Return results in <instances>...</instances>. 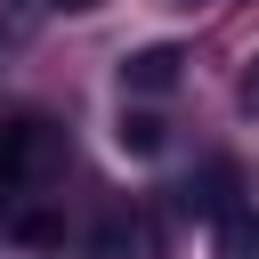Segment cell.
Returning <instances> with one entry per match:
<instances>
[{"label": "cell", "mask_w": 259, "mask_h": 259, "mask_svg": "<svg viewBox=\"0 0 259 259\" xmlns=\"http://www.w3.org/2000/svg\"><path fill=\"white\" fill-rule=\"evenodd\" d=\"M57 162V138H49V121H8L0 130V202H16L40 170Z\"/></svg>", "instance_id": "6da1fadb"}, {"label": "cell", "mask_w": 259, "mask_h": 259, "mask_svg": "<svg viewBox=\"0 0 259 259\" xmlns=\"http://www.w3.org/2000/svg\"><path fill=\"white\" fill-rule=\"evenodd\" d=\"M89 259H162V235L146 210H105L89 235Z\"/></svg>", "instance_id": "7a4b0ae2"}, {"label": "cell", "mask_w": 259, "mask_h": 259, "mask_svg": "<svg viewBox=\"0 0 259 259\" xmlns=\"http://www.w3.org/2000/svg\"><path fill=\"white\" fill-rule=\"evenodd\" d=\"M170 81H178V49H170V40H162V49H138V57L121 65V89H138V97H162Z\"/></svg>", "instance_id": "3957f363"}, {"label": "cell", "mask_w": 259, "mask_h": 259, "mask_svg": "<svg viewBox=\"0 0 259 259\" xmlns=\"http://www.w3.org/2000/svg\"><path fill=\"white\" fill-rule=\"evenodd\" d=\"M121 146H130V154H154V146H162V121H154V113H130V121H121Z\"/></svg>", "instance_id": "277c9868"}, {"label": "cell", "mask_w": 259, "mask_h": 259, "mask_svg": "<svg viewBox=\"0 0 259 259\" xmlns=\"http://www.w3.org/2000/svg\"><path fill=\"white\" fill-rule=\"evenodd\" d=\"M227 259H259V219H235L227 227Z\"/></svg>", "instance_id": "5b68a950"}, {"label": "cell", "mask_w": 259, "mask_h": 259, "mask_svg": "<svg viewBox=\"0 0 259 259\" xmlns=\"http://www.w3.org/2000/svg\"><path fill=\"white\" fill-rule=\"evenodd\" d=\"M243 105H259V57H251V73H243Z\"/></svg>", "instance_id": "8992f818"}, {"label": "cell", "mask_w": 259, "mask_h": 259, "mask_svg": "<svg viewBox=\"0 0 259 259\" xmlns=\"http://www.w3.org/2000/svg\"><path fill=\"white\" fill-rule=\"evenodd\" d=\"M65 8H97V0H65Z\"/></svg>", "instance_id": "52a82bcc"}, {"label": "cell", "mask_w": 259, "mask_h": 259, "mask_svg": "<svg viewBox=\"0 0 259 259\" xmlns=\"http://www.w3.org/2000/svg\"><path fill=\"white\" fill-rule=\"evenodd\" d=\"M186 8H194V0H186Z\"/></svg>", "instance_id": "ba28073f"}]
</instances>
